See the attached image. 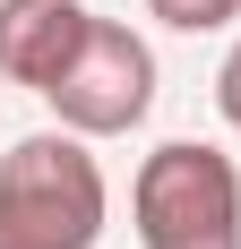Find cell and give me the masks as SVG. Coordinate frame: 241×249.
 Returning <instances> with one entry per match:
<instances>
[{
  "label": "cell",
  "mask_w": 241,
  "mask_h": 249,
  "mask_svg": "<svg viewBox=\"0 0 241 249\" xmlns=\"http://www.w3.org/2000/svg\"><path fill=\"white\" fill-rule=\"evenodd\" d=\"M103 241V163L78 129H43L0 155V249H95Z\"/></svg>",
  "instance_id": "obj_1"
},
{
  "label": "cell",
  "mask_w": 241,
  "mask_h": 249,
  "mask_svg": "<svg viewBox=\"0 0 241 249\" xmlns=\"http://www.w3.org/2000/svg\"><path fill=\"white\" fill-rule=\"evenodd\" d=\"M138 215V249H241V172L233 155L172 138L138 163L129 189Z\"/></svg>",
  "instance_id": "obj_2"
},
{
  "label": "cell",
  "mask_w": 241,
  "mask_h": 249,
  "mask_svg": "<svg viewBox=\"0 0 241 249\" xmlns=\"http://www.w3.org/2000/svg\"><path fill=\"white\" fill-rule=\"evenodd\" d=\"M43 103L60 112V129H78V138H120V129H138L146 103H155V52H146L129 26L95 18L86 43H78V60L60 69V86H52Z\"/></svg>",
  "instance_id": "obj_3"
},
{
  "label": "cell",
  "mask_w": 241,
  "mask_h": 249,
  "mask_svg": "<svg viewBox=\"0 0 241 249\" xmlns=\"http://www.w3.org/2000/svg\"><path fill=\"white\" fill-rule=\"evenodd\" d=\"M86 26L95 18L78 0H0V77L52 95L60 69L78 60V43H86Z\"/></svg>",
  "instance_id": "obj_4"
},
{
  "label": "cell",
  "mask_w": 241,
  "mask_h": 249,
  "mask_svg": "<svg viewBox=\"0 0 241 249\" xmlns=\"http://www.w3.org/2000/svg\"><path fill=\"white\" fill-rule=\"evenodd\" d=\"M164 26H181V35H216V26L241 18V0H146Z\"/></svg>",
  "instance_id": "obj_5"
},
{
  "label": "cell",
  "mask_w": 241,
  "mask_h": 249,
  "mask_svg": "<svg viewBox=\"0 0 241 249\" xmlns=\"http://www.w3.org/2000/svg\"><path fill=\"white\" fill-rule=\"evenodd\" d=\"M216 112H224V121L241 129V43L224 52V69H216Z\"/></svg>",
  "instance_id": "obj_6"
}]
</instances>
